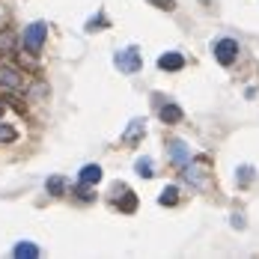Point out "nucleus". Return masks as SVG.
<instances>
[{
    "label": "nucleus",
    "instance_id": "f257e3e1",
    "mask_svg": "<svg viewBox=\"0 0 259 259\" xmlns=\"http://www.w3.org/2000/svg\"><path fill=\"white\" fill-rule=\"evenodd\" d=\"M45 36H48V27H45V21H33V24L24 30V36H21L24 51L27 54H39V51H42V45H45Z\"/></svg>",
    "mask_w": 259,
    "mask_h": 259
},
{
    "label": "nucleus",
    "instance_id": "f03ea898",
    "mask_svg": "<svg viewBox=\"0 0 259 259\" xmlns=\"http://www.w3.org/2000/svg\"><path fill=\"white\" fill-rule=\"evenodd\" d=\"M113 63H116V69H119V72H125V75H134V72H140V66H143V60H140V51H137V45H128V48L116 51Z\"/></svg>",
    "mask_w": 259,
    "mask_h": 259
},
{
    "label": "nucleus",
    "instance_id": "7ed1b4c3",
    "mask_svg": "<svg viewBox=\"0 0 259 259\" xmlns=\"http://www.w3.org/2000/svg\"><path fill=\"white\" fill-rule=\"evenodd\" d=\"M211 54H214V60L221 63V66H233L235 57H238V42L235 39H214L211 42Z\"/></svg>",
    "mask_w": 259,
    "mask_h": 259
},
{
    "label": "nucleus",
    "instance_id": "20e7f679",
    "mask_svg": "<svg viewBox=\"0 0 259 259\" xmlns=\"http://www.w3.org/2000/svg\"><path fill=\"white\" fill-rule=\"evenodd\" d=\"M0 87L9 93H18L24 87V78L18 72V66H0Z\"/></svg>",
    "mask_w": 259,
    "mask_h": 259
},
{
    "label": "nucleus",
    "instance_id": "39448f33",
    "mask_svg": "<svg viewBox=\"0 0 259 259\" xmlns=\"http://www.w3.org/2000/svg\"><path fill=\"white\" fill-rule=\"evenodd\" d=\"M206 158H200V161H188L185 167H182V173H185V182H191V185H197V188H203L206 185Z\"/></svg>",
    "mask_w": 259,
    "mask_h": 259
},
{
    "label": "nucleus",
    "instance_id": "423d86ee",
    "mask_svg": "<svg viewBox=\"0 0 259 259\" xmlns=\"http://www.w3.org/2000/svg\"><path fill=\"white\" fill-rule=\"evenodd\" d=\"M167 152H170V161H173L176 167H185V164L191 161V152H188V146H185L182 140H170Z\"/></svg>",
    "mask_w": 259,
    "mask_h": 259
},
{
    "label": "nucleus",
    "instance_id": "0eeeda50",
    "mask_svg": "<svg viewBox=\"0 0 259 259\" xmlns=\"http://www.w3.org/2000/svg\"><path fill=\"white\" fill-rule=\"evenodd\" d=\"M182 66H185V57L182 54H161L158 57V69H164V72H179Z\"/></svg>",
    "mask_w": 259,
    "mask_h": 259
},
{
    "label": "nucleus",
    "instance_id": "6e6552de",
    "mask_svg": "<svg viewBox=\"0 0 259 259\" xmlns=\"http://www.w3.org/2000/svg\"><path fill=\"white\" fill-rule=\"evenodd\" d=\"M78 179H80V185H99V182H102V167H99V164H87V167H80Z\"/></svg>",
    "mask_w": 259,
    "mask_h": 259
},
{
    "label": "nucleus",
    "instance_id": "1a4fd4ad",
    "mask_svg": "<svg viewBox=\"0 0 259 259\" xmlns=\"http://www.w3.org/2000/svg\"><path fill=\"white\" fill-rule=\"evenodd\" d=\"M12 253H15L18 259H36V256H39V247H36V244H30V241H18Z\"/></svg>",
    "mask_w": 259,
    "mask_h": 259
},
{
    "label": "nucleus",
    "instance_id": "9d476101",
    "mask_svg": "<svg viewBox=\"0 0 259 259\" xmlns=\"http://www.w3.org/2000/svg\"><path fill=\"white\" fill-rule=\"evenodd\" d=\"M179 119H182L179 104H164V107H161V122H170V125H173V122H179Z\"/></svg>",
    "mask_w": 259,
    "mask_h": 259
},
{
    "label": "nucleus",
    "instance_id": "9b49d317",
    "mask_svg": "<svg viewBox=\"0 0 259 259\" xmlns=\"http://www.w3.org/2000/svg\"><path fill=\"white\" fill-rule=\"evenodd\" d=\"M143 128H146V122H143V119H134L128 125V131H125V143H137V140L143 137Z\"/></svg>",
    "mask_w": 259,
    "mask_h": 259
},
{
    "label": "nucleus",
    "instance_id": "f8f14e48",
    "mask_svg": "<svg viewBox=\"0 0 259 259\" xmlns=\"http://www.w3.org/2000/svg\"><path fill=\"white\" fill-rule=\"evenodd\" d=\"M116 206L122 208V211H134V208H137V197H134L131 191H125V188H122V197L116 200Z\"/></svg>",
    "mask_w": 259,
    "mask_h": 259
},
{
    "label": "nucleus",
    "instance_id": "ddd939ff",
    "mask_svg": "<svg viewBox=\"0 0 259 259\" xmlns=\"http://www.w3.org/2000/svg\"><path fill=\"white\" fill-rule=\"evenodd\" d=\"M48 194H51V197L66 194V179H63V176H51V179H48Z\"/></svg>",
    "mask_w": 259,
    "mask_h": 259
},
{
    "label": "nucleus",
    "instance_id": "4468645a",
    "mask_svg": "<svg viewBox=\"0 0 259 259\" xmlns=\"http://www.w3.org/2000/svg\"><path fill=\"white\" fill-rule=\"evenodd\" d=\"M134 170L143 176V179H149L155 170H152V158H137V164H134Z\"/></svg>",
    "mask_w": 259,
    "mask_h": 259
},
{
    "label": "nucleus",
    "instance_id": "2eb2a0df",
    "mask_svg": "<svg viewBox=\"0 0 259 259\" xmlns=\"http://www.w3.org/2000/svg\"><path fill=\"white\" fill-rule=\"evenodd\" d=\"M176 200H179V191H176L173 185H170V188H164V191H161V197H158V203H161V206H173Z\"/></svg>",
    "mask_w": 259,
    "mask_h": 259
},
{
    "label": "nucleus",
    "instance_id": "dca6fc26",
    "mask_svg": "<svg viewBox=\"0 0 259 259\" xmlns=\"http://www.w3.org/2000/svg\"><path fill=\"white\" fill-rule=\"evenodd\" d=\"M15 51V42H12V30H0V54Z\"/></svg>",
    "mask_w": 259,
    "mask_h": 259
},
{
    "label": "nucleus",
    "instance_id": "f3484780",
    "mask_svg": "<svg viewBox=\"0 0 259 259\" xmlns=\"http://www.w3.org/2000/svg\"><path fill=\"white\" fill-rule=\"evenodd\" d=\"M15 137H18V131L12 128V125H3L0 122V143H12Z\"/></svg>",
    "mask_w": 259,
    "mask_h": 259
},
{
    "label": "nucleus",
    "instance_id": "a211bd4d",
    "mask_svg": "<svg viewBox=\"0 0 259 259\" xmlns=\"http://www.w3.org/2000/svg\"><path fill=\"white\" fill-rule=\"evenodd\" d=\"M48 96V87L45 83H33V93H30V102H39V99H45Z\"/></svg>",
    "mask_w": 259,
    "mask_h": 259
},
{
    "label": "nucleus",
    "instance_id": "6ab92c4d",
    "mask_svg": "<svg viewBox=\"0 0 259 259\" xmlns=\"http://www.w3.org/2000/svg\"><path fill=\"white\" fill-rule=\"evenodd\" d=\"M149 3H152V6H158V9H167V12L176 6V0H149Z\"/></svg>",
    "mask_w": 259,
    "mask_h": 259
},
{
    "label": "nucleus",
    "instance_id": "aec40b11",
    "mask_svg": "<svg viewBox=\"0 0 259 259\" xmlns=\"http://www.w3.org/2000/svg\"><path fill=\"white\" fill-rule=\"evenodd\" d=\"M96 27H107V21H104V15H102V12L96 15V21H90V24H87V30H96Z\"/></svg>",
    "mask_w": 259,
    "mask_h": 259
},
{
    "label": "nucleus",
    "instance_id": "412c9836",
    "mask_svg": "<svg viewBox=\"0 0 259 259\" xmlns=\"http://www.w3.org/2000/svg\"><path fill=\"white\" fill-rule=\"evenodd\" d=\"M0 116H3V102H0Z\"/></svg>",
    "mask_w": 259,
    "mask_h": 259
}]
</instances>
